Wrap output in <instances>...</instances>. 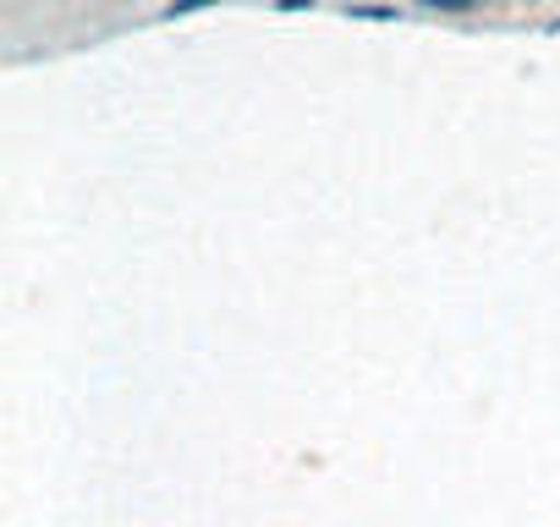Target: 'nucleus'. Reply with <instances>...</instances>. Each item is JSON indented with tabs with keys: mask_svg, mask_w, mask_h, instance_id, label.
Instances as JSON below:
<instances>
[]
</instances>
